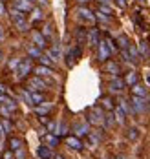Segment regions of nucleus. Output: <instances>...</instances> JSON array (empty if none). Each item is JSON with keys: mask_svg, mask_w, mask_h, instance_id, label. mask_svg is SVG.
<instances>
[{"mask_svg": "<svg viewBox=\"0 0 150 159\" xmlns=\"http://www.w3.org/2000/svg\"><path fill=\"white\" fill-rule=\"evenodd\" d=\"M2 37H4V33H2V28H0V40H2Z\"/></svg>", "mask_w": 150, "mask_h": 159, "instance_id": "39448f33", "label": "nucleus"}, {"mask_svg": "<svg viewBox=\"0 0 150 159\" xmlns=\"http://www.w3.org/2000/svg\"><path fill=\"white\" fill-rule=\"evenodd\" d=\"M19 144H20V143H19L17 139H13V141H11V148H19Z\"/></svg>", "mask_w": 150, "mask_h": 159, "instance_id": "f03ea898", "label": "nucleus"}, {"mask_svg": "<svg viewBox=\"0 0 150 159\" xmlns=\"http://www.w3.org/2000/svg\"><path fill=\"white\" fill-rule=\"evenodd\" d=\"M4 13V6H2V2H0V15Z\"/></svg>", "mask_w": 150, "mask_h": 159, "instance_id": "7ed1b4c3", "label": "nucleus"}, {"mask_svg": "<svg viewBox=\"0 0 150 159\" xmlns=\"http://www.w3.org/2000/svg\"><path fill=\"white\" fill-rule=\"evenodd\" d=\"M0 93H4V86L2 84H0Z\"/></svg>", "mask_w": 150, "mask_h": 159, "instance_id": "20e7f679", "label": "nucleus"}, {"mask_svg": "<svg viewBox=\"0 0 150 159\" xmlns=\"http://www.w3.org/2000/svg\"><path fill=\"white\" fill-rule=\"evenodd\" d=\"M15 6H17L19 9H28V7H29V6H28V2H22V0H17V2H15Z\"/></svg>", "mask_w": 150, "mask_h": 159, "instance_id": "f257e3e1", "label": "nucleus"}]
</instances>
